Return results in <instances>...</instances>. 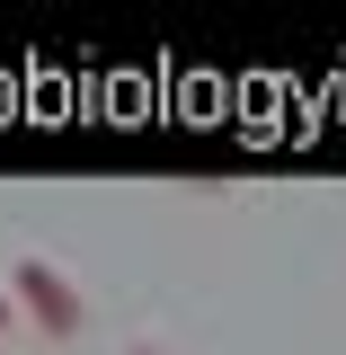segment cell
Wrapping results in <instances>:
<instances>
[{"mask_svg":"<svg viewBox=\"0 0 346 355\" xmlns=\"http://www.w3.org/2000/svg\"><path fill=\"white\" fill-rule=\"evenodd\" d=\"M125 355H169V347H151V338H142V347H125Z\"/></svg>","mask_w":346,"mask_h":355,"instance_id":"3957f363","label":"cell"},{"mask_svg":"<svg viewBox=\"0 0 346 355\" xmlns=\"http://www.w3.org/2000/svg\"><path fill=\"white\" fill-rule=\"evenodd\" d=\"M9 302L27 311L44 338H80V293L53 275V258H18L9 266Z\"/></svg>","mask_w":346,"mask_h":355,"instance_id":"6da1fadb","label":"cell"},{"mask_svg":"<svg viewBox=\"0 0 346 355\" xmlns=\"http://www.w3.org/2000/svg\"><path fill=\"white\" fill-rule=\"evenodd\" d=\"M9 320H18V302H9V293H0V329H9Z\"/></svg>","mask_w":346,"mask_h":355,"instance_id":"7a4b0ae2","label":"cell"}]
</instances>
